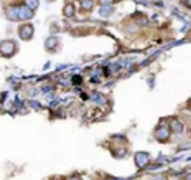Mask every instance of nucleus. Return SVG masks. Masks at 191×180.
<instances>
[{"instance_id":"10","label":"nucleus","mask_w":191,"mask_h":180,"mask_svg":"<svg viewBox=\"0 0 191 180\" xmlns=\"http://www.w3.org/2000/svg\"><path fill=\"white\" fill-rule=\"evenodd\" d=\"M55 46H56V38L55 37H51V38L46 40V48H48V50H53Z\"/></svg>"},{"instance_id":"12","label":"nucleus","mask_w":191,"mask_h":180,"mask_svg":"<svg viewBox=\"0 0 191 180\" xmlns=\"http://www.w3.org/2000/svg\"><path fill=\"white\" fill-rule=\"evenodd\" d=\"M111 12H112V8H111V7H101V15H102V17L111 15Z\"/></svg>"},{"instance_id":"1","label":"nucleus","mask_w":191,"mask_h":180,"mask_svg":"<svg viewBox=\"0 0 191 180\" xmlns=\"http://www.w3.org/2000/svg\"><path fill=\"white\" fill-rule=\"evenodd\" d=\"M15 51H17V46H15L13 42H10V40L0 43V55L2 56H12Z\"/></svg>"},{"instance_id":"6","label":"nucleus","mask_w":191,"mask_h":180,"mask_svg":"<svg viewBox=\"0 0 191 180\" xmlns=\"http://www.w3.org/2000/svg\"><path fill=\"white\" fill-rule=\"evenodd\" d=\"M170 137V132L165 129V127H160V129L157 131V139L158 141H166V139Z\"/></svg>"},{"instance_id":"7","label":"nucleus","mask_w":191,"mask_h":180,"mask_svg":"<svg viewBox=\"0 0 191 180\" xmlns=\"http://www.w3.org/2000/svg\"><path fill=\"white\" fill-rule=\"evenodd\" d=\"M171 129L175 131V132H181V131H183V124H181L178 119H173V121H171Z\"/></svg>"},{"instance_id":"2","label":"nucleus","mask_w":191,"mask_h":180,"mask_svg":"<svg viewBox=\"0 0 191 180\" xmlns=\"http://www.w3.org/2000/svg\"><path fill=\"white\" fill-rule=\"evenodd\" d=\"M7 18L12 20V22H17V20H20V8L18 7H8L7 8Z\"/></svg>"},{"instance_id":"11","label":"nucleus","mask_w":191,"mask_h":180,"mask_svg":"<svg viewBox=\"0 0 191 180\" xmlns=\"http://www.w3.org/2000/svg\"><path fill=\"white\" fill-rule=\"evenodd\" d=\"M64 15L66 17H73L74 15V7H73V3H69L64 7Z\"/></svg>"},{"instance_id":"4","label":"nucleus","mask_w":191,"mask_h":180,"mask_svg":"<svg viewBox=\"0 0 191 180\" xmlns=\"http://www.w3.org/2000/svg\"><path fill=\"white\" fill-rule=\"evenodd\" d=\"M148 160H150V159H148V154H145V152H138V154L135 155V164L140 167V169L148 164Z\"/></svg>"},{"instance_id":"9","label":"nucleus","mask_w":191,"mask_h":180,"mask_svg":"<svg viewBox=\"0 0 191 180\" xmlns=\"http://www.w3.org/2000/svg\"><path fill=\"white\" fill-rule=\"evenodd\" d=\"M25 7L30 10H36L38 8V0H25Z\"/></svg>"},{"instance_id":"3","label":"nucleus","mask_w":191,"mask_h":180,"mask_svg":"<svg viewBox=\"0 0 191 180\" xmlns=\"http://www.w3.org/2000/svg\"><path fill=\"white\" fill-rule=\"evenodd\" d=\"M33 37V27L31 25H23L20 28V38L21 40H30Z\"/></svg>"},{"instance_id":"5","label":"nucleus","mask_w":191,"mask_h":180,"mask_svg":"<svg viewBox=\"0 0 191 180\" xmlns=\"http://www.w3.org/2000/svg\"><path fill=\"white\" fill-rule=\"evenodd\" d=\"M33 17V10H30L28 7H21L20 8V18L21 20H30Z\"/></svg>"},{"instance_id":"8","label":"nucleus","mask_w":191,"mask_h":180,"mask_svg":"<svg viewBox=\"0 0 191 180\" xmlns=\"http://www.w3.org/2000/svg\"><path fill=\"white\" fill-rule=\"evenodd\" d=\"M92 5H94V2L92 0H81V8L86 10V12H89L92 8Z\"/></svg>"}]
</instances>
